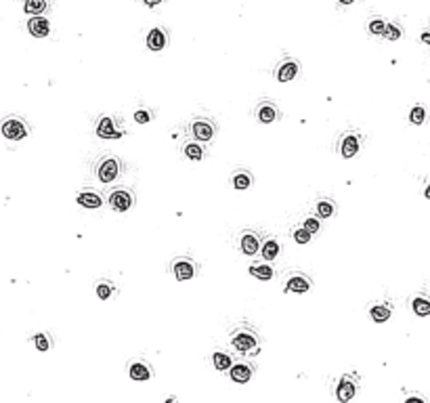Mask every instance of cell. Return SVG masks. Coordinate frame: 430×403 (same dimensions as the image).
<instances>
[{
	"label": "cell",
	"mask_w": 430,
	"mask_h": 403,
	"mask_svg": "<svg viewBox=\"0 0 430 403\" xmlns=\"http://www.w3.org/2000/svg\"><path fill=\"white\" fill-rule=\"evenodd\" d=\"M124 170V162L118 158L114 153H107V155H101L95 164V176L99 183L103 185H109L120 179V174Z\"/></svg>",
	"instance_id": "cell-1"
},
{
	"label": "cell",
	"mask_w": 430,
	"mask_h": 403,
	"mask_svg": "<svg viewBox=\"0 0 430 403\" xmlns=\"http://www.w3.org/2000/svg\"><path fill=\"white\" fill-rule=\"evenodd\" d=\"M187 130L195 141H200V143H210V141H214L216 132H218V122L210 116H193L191 122L187 126Z\"/></svg>",
	"instance_id": "cell-2"
},
{
	"label": "cell",
	"mask_w": 430,
	"mask_h": 403,
	"mask_svg": "<svg viewBox=\"0 0 430 403\" xmlns=\"http://www.w3.org/2000/svg\"><path fill=\"white\" fill-rule=\"evenodd\" d=\"M231 344H233L235 351L244 353V355H248V353L250 355H256V353L260 351L258 336L250 326H239V328H235L233 332H231Z\"/></svg>",
	"instance_id": "cell-3"
},
{
	"label": "cell",
	"mask_w": 430,
	"mask_h": 403,
	"mask_svg": "<svg viewBox=\"0 0 430 403\" xmlns=\"http://www.w3.org/2000/svg\"><path fill=\"white\" fill-rule=\"evenodd\" d=\"M170 273L174 275L176 281H191L200 275V263L193 256H187V254H181V256H174L170 263Z\"/></svg>",
	"instance_id": "cell-4"
},
{
	"label": "cell",
	"mask_w": 430,
	"mask_h": 403,
	"mask_svg": "<svg viewBox=\"0 0 430 403\" xmlns=\"http://www.w3.org/2000/svg\"><path fill=\"white\" fill-rule=\"evenodd\" d=\"M107 204H109L111 210L120 212V214H122V212L132 210V208H135V204H137L135 189H132V187H114V189H109Z\"/></svg>",
	"instance_id": "cell-5"
},
{
	"label": "cell",
	"mask_w": 430,
	"mask_h": 403,
	"mask_svg": "<svg viewBox=\"0 0 430 403\" xmlns=\"http://www.w3.org/2000/svg\"><path fill=\"white\" fill-rule=\"evenodd\" d=\"M30 124L25 122V118L21 116H6L0 122V134L9 141H21L30 134Z\"/></svg>",
	"instance_id": "cell-6"
},
{
	"label": "cell",
	"mask_w": 430,
	"mask_h": 403,
	"mask_svg": "<svg viewBox=\"0 0 430 403\" xmlns=\"http://www.w3.org/2000/svg\"><path fill=\"white\" fill-rule=\"evenodd\" d=\"M95 132L99 139H122L126 130H124V124L120 118H114V116H101L99 118V122L95 126Z\"/></svg>",
	"instance_id": "cell-7"
},
{
	"label": "cell",
	"mask_w": 430,
	"mask_h": 403,
	"mask_svg": "<svg viewBox=\"0 0 430 403\" xmlns=\"http://www.w3.org/2000/svg\"><path fill=\"white\" fill-rule=\"evenodd\" d=\"M361 143H363V134L361 132H359V130H347V132L340 134L336 149H338V153H340L344 160H350V158H355V155L359 153Z\"/></svg>",
	"instance_id": "cell-8"
},
{
	"label": "cell",
	"mask_w": 430,
	"mask_h": 403,
	"mask_svg": "<svg viewBox=\"0 0 430 403\" xmlns=\"http://www.w3.org/2000/svg\"><path fill=\"white\" fill-rule=\"evenodd\" d=\"M263 233L258 229H244L239 231L237 235V248L246 256H254V254L260 252V244H263Z\"/></svg>",
	"instance_id": "cell-9"
},
{
	"label": "cell",
	"mask_w": 430,
	"mask_h": 403,
	"mask_svg": "<svg viewBox=\"0 0 430 403\" xmlns=\"http://www.w3.org/2000/svg\"><path fill=\"white\" fill-rule=\"evenodd\" d=\"M313 288L311 275H307L305 271H292L286 275L284 279V292L286 294H305Z\"/></svg>",
	"instance_id": "cell-10"
},
{
	"label": "cell",
	"mask_w": 430,
	"mask_h": 403,
	"mask_svg": "<svg viewBox=\"0 0 430 403\" xmlns=\"http://www.w3.org/2000/svg\"><path fill=\"white\" fill-rule=\"evenodd\" d=\"M273 76L277 82H294L300 76V61H296L294 57H284L273 69Z\"/></svg>",
	"instance_id": "cell-11"
},
{
	"label": "cell",
	"mask_w": 430,
	"mask_h": 403,
	"mask_svg": "<svg viewBox=\"0 0 430 403\" xmlns=\"http://www.w3.org/2000/svg\"><path fill=\"white\" fill-rule=\"evenodd\" d=\"M254 118L260 124H271L275 120L281 118V107L273 99H260L254 107Z\"/></svg>",
	"instance_id": "cell-12"
},
{
	"label": "cell",
	"mask_w": 430,
	"mask_h": 403,
	"mask_svg": "<svg viewBox=\"0 0 430 403\" xmlns=\"http://www.w3.org/2000/svg\"><path fill=\"white\" fill-rule=\"evenodd\" d=\"M76 202L78 206L86 208V210H97L103 206V195L97 191V189H90V187H84L76 193Z\"/></svg>",
	"instance_id": "cell-13"
},
{
	"label": "cell",
	"mask_w": 430,
	"mask_h": 403,
	"mask_svg": "<svg viewBox=\"0 0 430 403\" xmlns=\"http://www.w3.org/2000/svg\"><path fill=\"white\" fill-rule=\"evenodd\" d=\"M231 187L237 189V191H244V189H250L252 185H254V174H252L250 168L246 166H237L233 172H231Z\"/></svg>",
	"instance_id": "cell-14"
},
{
	"label": "cell",
	"mask_w": 430,
	"mask_h": 403,
	"mask_svg": "<svg viewBox=\"0 0 430 403\" xmlns=\"http://www.w3.org/2000/svg\"><path fill=\"white\" fill-rule=\"evenodd\" d=\"M260 256H263V260H266V263H271V260H275L281 254V242L275 235H266L263 237V244H260Z\"/></svg>",
	"instance_id": "cell-15"
},
{
	"label": "cell",
	"mask_w": 430,
	"mask_h": 403,
	"mask_svg": "<svg viewBox=\"0 0 430 403\" xmlns=\"http://www.w3.org/2000/svg\"><path fill=\"white\" fill-rule=\"evenodd\" d=\"M313 208H315V216H319V218H332V216H336V212H338L336 200H334V197H328V195L317 197Z\"/></svg>",
	"instance_id": "cell-16"
},
{
	"label": "cell",
	"mask_w": 430,
	"mask_h": 403,
	"mask_svg": "<svg viewBox=\"0 0 430 403\" xmlns=\"http://www.w3.org/2000/svg\"><path fill=\"white\" fill-rule=\"evenodd\" d=\"M128 376L132 380H137V382H143V380H149L153 376V370L143 359H135V361L128 363Z\"/></svg>",
	"instance_id": "cell-17"
},
{
	"label": "cell",
	"mask_w": 430,
	"mask_h": 403,
	"mask_svg": "<svg viewBox=\"0 0 430 403\" xmlns=\"http://www.w3.org/2000/svg\"><path fill=\"white\" fill-rule=\"evenodd\" d=\"M147 48L153 53L158 51H164L166 44H168V32L164 30V27H153V30L147 34Z\"/></svg>",
	"instance_id": "cell-18"
},
{
	"label": "cell",
	"mask_w": 430,
	"mask_h": 403,
	"mask_svg": "<svg viewBox=\"0 0 430 403\" xmlns=\"http://www.w3.org/2000/svg\"><path fill=\"white\" fill-rule=\"evenodd\" d=\"M248 273L260 281H271L275 277V267L271 263H266V260H256V263H252L248 267Z\"/></svg>",
	"instance_id": "cell-19"
},
{
	"label": "cell",
	"mask_w": 430,
	"mask_h": 403,
	"mask_svg": "<svg viewBox=\"0 0 430 403\" xmlns=\"http://www.w3.org/2000/svg\"><path fill=\"white\" fill-rule=\"evenodd\" d=\"M27 32L32 34L34 38H46L48 34H51V21H48L46 17H30V21H27Z\"/></svg>",
	"instance_id": "cell-20"
},
{
	"label": "cell",
	"mask_w": 430,
	"mask_h": 403,
	"mask_svg": "<svg viewBox=\"0 0 430 403\" xmlns=\"http://www.w3.org/2000/svg\"><path fill=\"white\" fill-rule=\"evenodd\" d=\"M355 393H357L355 380H352L350 376H342L340 382H338V386H336V397H338V401L348 403L352 397H355Z\"/></svg>",
	"instance_id": "cell-21"
},
{
	"label": "cell",
	"mask_w": 430,
	"mask_h": 403,
	"mask_svg": "<svg viewBox=\"0 0 430 403\" xmlns=\"http://www.w3.org/2000/svg\"><path fill=\"white\" fill-rule=\"evenodd\" d=\"M95 292H97L99 300H111L114 296H118V284H116V281H111V279H107V277L97 279L95 281Z\"/></svg>",
	"instance_id": "cell-22"
},
{
	"label": "cell",
	"mask_w": 430,
	"mask_h": 403,
	"mask_svg": "<svg viewBox=\"0 0 430 403\" xmlns=\"http://www.w3.org/2000/svg\"><path fill=\"white\" fill-rule=\"evenodd\" d=\"M183 155H185L187 160L191 162H202L204 158H206V147H204V143H200V141H185L183 143Z\"/></svg>",
	"instance_id": "cell-23"
},
{
	"label": "cell",
	"mask_w": 430,
	"mask_h": 403,
	"mask_svg": "<svg viewBox=\"0 0 430 403\" xmlns=\"http://www.w3.org/2000/svg\"><path fill=\"white\" fill-rule=\"evenodd\" d=\"M229 374H231V380H233V382L244 384V382H248V380L252 378L254 367L248 365V363H235V365L229 367Z\"/></svg>",
	"instance_id": "cell-24"
},
{
	"label": "cell",
	"mask_w": 430,
	"mask_h": 403,
	"mask_svg": "<svg viewBox=\"0 0 430 403\" xmlns=\"http://www.w3.org/2000/svg\"><path fill=\"white\" fill-rule=\"evenodd\" d=\"M390 315H392V307L386 305V302H378V305H371V307H369V317H371V319L376 321V323L389 321Z\"/></svg>",
	"instance_id": "cell-25"
},
{
	"label": "cell",
	"mask_w": 430,
	"mask_h": 403,
	"mask_svg": "<svg viewBox=\"0 0 430 403\" xmlns=\"http://www.w3.org/2000/svg\"><path fill=\"white\" fill-rule=\"evenodd\" d=\"M23 11L25 15H42V13L48 11V0H23Z\"/></svg>",
	"instance_id": "cell-26"
},
{
	"label": "cell",
	"mask_w": 430,
	"mask_h": 403,
	"mask_svg": "<svg viewBox=\"0 0 430 403\" xmlns=\"http://www.w3.org/2000/svg\"><path fill=\"white\" fill-rule=\"evenodd\" d=\"M411 309H413V313L420 315V317L430 315V298H428V296H424V294L415 296V298L411 300Z\"/></svg>",
	"instance_id": "cell-27"
},
{
	"label": "cell",
	"mask_w": 430,
	"mask_h": 403,
	"mask_svg": "<svg viewBox=\"0 0 430 403\" xmlns=\"http://www.w3.org/2000/svg\"><path fill=\"white\" fill-rule=\"evenodd\" d=\"M153 109H149L147 105H139V107L132 111V120H135L137 124H149L151 120H153Z\"/></svg>",
	"instance_id": "cell-28"
},
{
	"label": "cell",
	"mask_w": 430,
	"mask_h": 403,
	"mask_svg": "<svg viewBox=\"0 0 430 403\" xmlns=\"http://www.w3.org/2000/svg\"><path fill=\"white\" fill-rule=\"evenodd\" d=\"M212 363H214V370H218V372H227L231 365V355L229 353H223V351H216L214 355H212Z\"/></svg>",
	"instance_id": "cell-29"
},
{
	"label": "cell",
	"mask_w": 430,
	"mask_h": 403,
	"mask_svg": "<svg viewBox=\"0 0 430 403\" xmlns=\"http://www.w3.org/2000/svg\"><path fill=\"white\" fill-rule=\"evenodd\" d=\"M32 342H34V346H36L40 353H46L53 346V340H51V336H48L46 332H38V334H34Z\"/></svg>",
	"instance_id": "cell-30"
},
{
	"label": "cell",
	"mask_w": 430,
	"mask_h": 403,
	"mask_svg": "<svg viewBox=\"0 0 430 403\" xmlns=\"http://www.w3.org/2000/svg\"><path fill=\"white\" fill-rule=\"evenodd\" d=\"M302 227H305V229L315 237L317 233L321 231V218H319V216H307V218H302Z\"/></svg>",
	"instance_id": "cell-31"
},
{
	"label": "cell",
	"mask_w": 430,
	"mask_h": 403,
	"mask_svg": "<svg viewBox=\"0 0 430 403\" xmlns=\"http://www.w3.org/2000/svg\"><path fill=\"white\" fill-rule=\"evenodd\" d=\"M292 237H294L296 244H308V242L313 239V235H311V233H308L305 227H302V225H298V227L292 229Z\"/></svg>",
	"instance_id": "cell-32"
},
{
	"label": "cell",
	"mask_w": 430,
	"mask_h": 403,
	"mask_svg": "<svg viewBox=\"0 0 430 403\" xmlns=\"http://www.w3.org/2000/svg\"><path fill=\"white\" fill-rule=\"evenodd\" d=\"M424 120H426V109L422 107V105L411 107V111H410V122L411 124H424Z\"/></svg>",
	"instance_id": "cell-33"
},
{
	"label": "cell",
	"mask_w": 430,
	"mask_h": 403,
	"mask_svg": "<svg viewBox=\"0 0 430 403\" xmlns=\"http://www.w3.org/2000/svg\"><path fill=\"white\" fill-rule=\"evenodd\" d=\"M401 34H403V30H401V27H399L397 23H386L382 36H384L386 40H399V38H401Z\"/></svg>",
	"instance_id": "cell-34"
},
{
	"label": "cell",
	"mask_w": 430,
	"mask_h": 403,
	"mask_svg": "<svg viewBox=\"0 0 430 403\" xmlns=\"http://www.w3.org/2000/svg\"><path fill=\"white\" fill-rule=\"evenodd\" d=\"M384 27H386V23L380 17H373L369 23H368V30H369V34H373V36H382L384 34Z\"/></svg>",
	"instance_id": "cell-35"
},
{
	"label": "cell",
	"mask_w": 430,
	"mask_h": 403,
	"mask_svg": "<svg viewBox=\"0 0 430 403\" xmlns=\"http://www.w3.org/2000/svg\"><path fill=\"white\" fill-rule=\"evenodd\" d=\"M164 0H143V4L145 6H149V9H153V6H158V4H162Z\"/></svg>",
	"instance_id": "cell-36"
},
{
	"label": "cell",
	"mask_w": 430,
	"mask_h": 403,
	"mask_svg": "<svg viewBox=\"0 0 430 403\" xmlns=\"http://www.w3.org/2000/svg\"><path fill=\"white\" fill-rule=\"evenodd\" d=\"M405 403H426V401L422 399V397H407V401H405Z\"/></svg>",
	"instance_id": "cell-37"
},
{
	"label": "cell",
	"mask_w": 430,
	"mask_h": 403,
	"mask_svg": "<svg viewBox=\"0 0 430 403\" xmlns=\"http://www.w3.org/2000/svg\"><path fill=\"white\" fill-rule=\"evenodd\" d=\"M422 42H426V44L430 46V32H424V34H422Z\"/></svg>",
	"instance_id": "cell-38"
},
{
	"label": "cell",
	"mask_w": 430,
	"mask_h": 403,
	"mask_svg": "<svg viewBox=\"0 0 430 403\" xmlns=\"http://www.w3.org/2000/svg\"><path fill=\"white\" fill-rule=\"evenodd\" d=\"M338 2H340V4H352L355 0H338Z\"/></svg>",
	"instance_id": "cell-39"
},
{
	"label": "cell",
	"mask_w": 430,
	"mask_h": 403,
	"mask_svg": "<svg viewBox=\"0 0 430 403\" xmlns=\"http://www.w3.org/2000/svg\"><path fill=\"white\" fill-rule=\"evenodd\" d=\"M166 403H174V397H170V399H168V401H166Z\"/></svg>",
	"instance_id": "cell-40"
},
{
	"label": "cell",
	"mask_w": 430,
	"mask_h": 403,
	"mask_svg": "<svg viewBox=\"0 0 430 403\" xmlns=\"http://www.w3.org/2000/svg\"><path fill=\"white\" fill-rule=\"evenodd\" d=\"M426 197H430V187H428V189H426Z\"/></svg>",
	"instance_id": "cell-41"
}]
</instances>
